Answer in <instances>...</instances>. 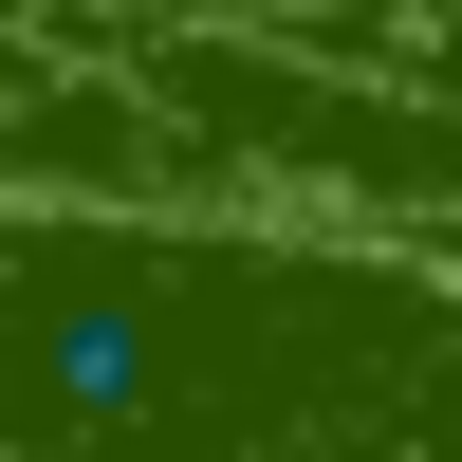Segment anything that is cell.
I'll list each match as a JSON object with an SVG mask.
<instances>
[{
    "label": "cell",
    "instance_id": "1",
    "mask_svg": "<svg viewBox=\"0 0 462 462\" xmlns=\"http://www.w3.org/2000/svg\"><path fill=\"white\" fill-rule=\"evenodd\" d=\"M0 462H462V259L0 204Z\"/></svg>",
    "mask_w": 462,
    "mask_h": 462
},
{
    "label": "cell",
    "instance_id": "2",
    "mask_svg": "<svg viewBox=\"0 0 462 462\" xmlns=\"http://www.w3.org/2000/svg\"><path fill=\"white\" fill-rule=\"evenodd\" d=\"M241 222H315V241L462 259V111L407 74L333 56V37H93Z\"/></svg>",
    "mask_w": 462,
    "mask_h": 462
},
{
    "label": "cell",
    "instance_id": "3",
    "mask_svg": "<svg viewBox=\"0 0 462 462\" xmlns=\"http://www.w3.org/2000/svg\"><path fill=\"white\" fill-rule=\"evenodd\" d=\"M333 56H370V74H407V93H444V111H462V0H426V19H352Z\"/></svg>",
    "mask_w": 462,
    "mask_h": 462
},
{
    "label": "cell",
    "instance_id": "4",
    "mask_svg": "<svg viewBox=\"0 0 462 462\" xmlns=\"http://www.w3.org/2000/svg\"><path fill=\"white\" fill-rule=\"evenodd\" d=\"M37 56H56V37H37V19H19V0H0V93H19V74H37Z\"/></svg>",
    "mask_w": 462,
    "mask_h": 462
}]
</instances>
